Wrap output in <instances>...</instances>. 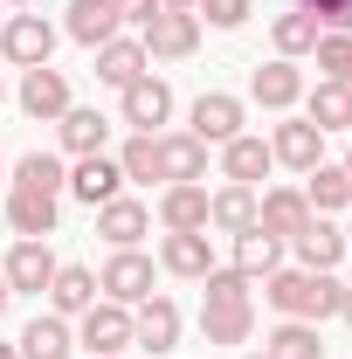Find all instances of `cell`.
<instances>
[{
	"mask_svg": "<svg viewBox=\"0 0 352 359\" xmlns=\"http://www.w3.org/2000/svg\"><path fill=\"white\" fill-rule=\"evenodd\" d=\"M111 7H118V28L132 21L138 35H145V28H152V14H159V0H111Z\"/></svg>",
	"mask_w": 352,
	"mask_h": 359,
	"instance_id": "obj_40",
	"label": "cell"
},
{
	"mask_svg": "<svg viewBox=\"0 0 352 359\" xmlns=\"http://www.w3.org/2000/svg\"><path fill=\"white\" fill-rule=\"evenodd\" d=\"M0 359H21V353H14V346H0Z\"/></svg>",
	"mask_w": 352,
	"mask_h": 359,
	"instance_id": "obj_44",
	"label": "cell"
},
{
	"mask_svg": "<svg viewBox=\"0 0 352 359\" xmlns=\"http://www.w3.org/2000/svg\"><path fill=\"white\" fill-rule=\"evenodd\" d=\"M97 290L111 297V304H145L152 297V256H138V249H111V263L97 269Z\"/></svg>",
	"mask_w": 352,
	"mask_h": 359,
	"instance_id": "obj_2",
	"label": "cell"
},
{
	"mask_svg": "<svg viewBox=\"0 0 352 359\" xmlns=\"http://www.w3.org/2000/svg\"><path fill=\"white\" fill-rule=\"evenodd\" d=\"M14 187H28V194H62V187H69V173H62V159H55V152H21Z\"/></svg>",
	"mask_w": 352,
	"mask_h": 359,
	"instance_id": "obj_34",
	"label": "cell"
},
{
	"mask_svg": "<svg viewBox=\"0 0 352 359\" xmlns=\"http://www.w3.org/2000/svg\"><path fill=\"white\" fill-rule=\"evenodd\" d=\"M304 14H318V28H332V35H352V0H297Z\"/></svg>",
	"mask_w": 352,
	"mask_h": 359,
	"instance_id": "obj_39",
	"label": "cell"
},
{
	"mask_svg": "<svg viewBox=\"0 0 352 359\" xmlns=\"http://www.w3.org/2000/svg\"><path fill=\"white\" fill-rule=\"evenodd\" d=\"M132 346H145V353H173L180 346V304L173 297H145V304H132Z\"/></svg>",
	"mask_w": 352,
	"mask_h": 359,
	"instance_id": "obj_7",
	"label": "cell"
},
{
	"mask_svg": "<svg viewBox=\"0 0 352 359\" xmlns=\"http://www.w3.org/2000/svg\"><path fill=\"white\" fill-rule=\"evenodd\" d=\"M208 304H249V276L242 269H208Z\"/></svg>",
	"mask_w": 352,
	"mask_h": 359,
	"instance_id": "obj_37",
	"label": "cell"
},
{
	"mask_svg": "<svg viewBox=\"0 0 352 359\" xmlns=\"http://www.w3.org/2000/svg\"><path fill=\"white\" fill-rule=\"evenodd\" d=\"M208 228H221V235L256 228V187H221V194H208Z\"/></svg>",
	"mask_w": 352,
	"mask_h": 359,
	"instance_id": "obj_26",
	"label": "cell"
},
{
	"mask_svg": "<svg viewBox=\"0 0 352 359\" xmlns=\"http://www.w3.org/2000/svg\"><path fill=\"white\" fill-rule=\"evenodd\" d=\"M90 304H97V269H83V263H55L48 311H55V318H83Z\"/></svg>",
	"mask_w": 352,
	"mask_h": 359,
	"instance_id": "obj_15",
	"label": "cell"
},
{
	"mask_svg": "<svg viewBox=\"0 0 352 359\" xmlns=\"http://www.w3.org/2000/svg\"><path fill=\"white\" fill-rule=\"evenodd\" d=\"M249 90H256V104H263V111H290V104L304 97V76H297V62H290V55H276V62H263V69L249 76Z\"/></svg>",
	"mask_w": 352,
	"mask_h": 359,
	"instance_id": "obj_18",
	"label": "cell"
},
{
	"mask_svg": "<svg viewBox=\"0 0 352 359\" xmlns=\"http://www.w3.org/2000/svg\"><path fill=\"white\" fill-rule=\"evenodd\" d=\"M7 222H14L21 242H48L55 222H62V208H55V194H28V187H14V194H7Z\"/></svg>",
	"mask_w": 352,
	"mask_h": 359,
	"instance_id": "obj_9",
	"label": "cell"
},
{
	"mask_svg": "<svg viewBox=\"0 0 352 359\" xmlns=\"http://www.w3.org/2000/svg\"><path fill=\"white\" fill-rule=\"evenodd\" d=\"M14 353H21V359H69V353H76V339H69V325H62V318L48 311V318H35V325L21 332V346H14Z\"/></svg>",
	"mask_w": 352,
	"mask_h": 359,
	"instance_id": "obj_30",
	"label": "cell"
},
{
	"mask_svg": "<svg viewBox=\"0 0 352 359\" xmlns=\"http://www.w3.org/2000/svg\"><path fill=\"white\" fill-rule=\"evenodd\" d=\"M159 222H166V235H194V228H208V187H201V180L166 187V194H159Z\"/></svg>",
	"mask_w": 352,
	"mask_h": 359,
	"instance_id": "obj_14",
	"label": "cell"
},
{
	"mask_svg": "<svg viewBox=\"0 0 352 359\" xmlns=\"http://www.w3.org/2000/svg\"><path fill=\"white\" fill-rule=\"evenodd\" d=\"M269 159H283V166L311 173V166L325 159V132H318L311 118H290V125H276V138H269Z\"/></svg>",
	"mask_w": 352,
	"mask_h": 359,
	"instance_id": "obj_16",
	"label": "cell"
},
{
	"mask_svg": "<svg viewBox=\"0 0 352 359\" xmlns=\"http://www.w3.org/2000/svg\"><path fill=\"white\" fill-rule=\"evenodd\" d=\"M0 276H7V290H35L42 297L55 283V249L48 242H14V256L0 263Z\"/></svg>",
	"mask_w": 352,
	"mask_h": 359,
	"instance_id": "obj_11",
	"label": "cell"
},
{
	"mask_svg": "<svg viewBox=\"0 0 352 359\" xmlns=\"http://www.w3.org/2000/svg\"><path fill=\"white\" fill-rule=\"evenodd\" d=\"M118 166H125V180H159V138L138 132L125 152H118Z\"/></svg>",
	"mask_w": 352,
	"mask_h": 359,
	"instance_id": "obj_35",
	"label": "cell"
},
{
	"mask_svg": "<svg viewBox=\"0 0 352 359\" xmlns=\"http://www.w3.org/2000/svg\"><path fill=\"white\" fill-rule=\"evenodd\" d=\"M166 118H173V90L159 83V76L125 83V125H132V132H159Z\"/></svg>",
	"mask_w": 352,
	"mask_h": 359,
	"instance_id": "obj_13",
	"label": "cell"
},
{
	"mask_svg": "<svg viewBox=\"0 0 352 359\" xmlns=\"http://www.w3.org/2000/svg\"><path fill=\"white\" fill-rule=\"evenodd\" d=\"M311 55H318V69H325L332 83H346V69H352V35H332V28H325Z\"/></svg>",
	"mask_w": 352,
	"mask_h": 359,
	"instance_id": "obj_36",
	"label": "cell"
},
{
	"mask_svg": "<svg viewBox=\"0 0 352 359\" xmlns=\"http://www.w3.org/2000/svg\"><path fill=\"white\" fill-rule=\"evenodd\" d=\"M48 48H55L48 14H14V21H0V55H7L14 69H42Z\"/></svg>",
	"mask_w": 352,
	"mask_h": 359,
	"instance_id": "obj_3",
	"label": "cell"
},
{
	"mask_svg": "<svg viewBox=\"0 0 352 359\" xmlns=\"http://www.w3.org/2000/svg\"><path fill=\"white\" fill-rule=\"evenodd\" d=\"M194 14H201V21H208V28H242V21H249V14H256V7H249V0H201V7H194Z\"/></svg>",
	"mask_w": 352,
	"mask_h": 359,
	"instance_id": "obj_38",
	"label": "cell"
},
{
	"mask_svg": "<svg viewBox=\"0 0 352 359\" xmlns=\"http://www.w3.org/2000/svg\"><path fill=\"white\" fill-rule=\"evenodd\" d=\"M69 42H83V48H104L111 35H118V7L111 0H69Z\"/></svg>",
	"mask_w": 352,
	"mask_h": 359,
	"instance_id": "obj_24",
	"label": "cell"
},
{
	"mask_svg": "<svg viewBox=\"0 0 352 359\" xmlns=\"http://www.w3.org/2000/svg\"><path fill=\"white\" fill-rule=\"evenodd\" d=\"M346 83H352V69H346Z\"/></svg>",
	"mask_w": 352,
	"mask_h": 359,
	"instance_id": "obj_48",
	"label": "cell"
},
{
	"mask_svg": "<svg viewBox=\"0 0 352 359\" xmlns=\"http://www.w3.org/2000/svg\"><path fill=\"white\" fill-rule=\"evenodd\" d=\"M76 339L90 346V359L125 353V346H132V311H125V304H111V297H97V304L83 311V332H76Z\"/></svg>",
	"mask_w": 352,
	"mask_h": 359,
	"instance_id": "obj_5",
	"label": "cell"
},
{
	"mask_svg": "<svg viewBox=\"0 0 352 359\" xmlns=\"http://www.w3.org/2000/svg\"><path fill=\"white\" fill-rule=\"evenodd\" d=\"M187 132L201 138V145H228V138H242V97H228V90L194 97V125H187Z\"/></svg>",
	"mask_w": 352,
	"mask_h": 359,
	"instance_id": "obj_8",
	"label": "cell"
},
{
	"mask_svg": "<svg viewBox=\"0 0 352 359\" xmlns=\"http://www.w3.org/2000/svg\"><path fill=\"white\" fill-rule=\"evenodd\" d=\"M7 297H14V290H7V276H0V311H7Z\"/></svg>",
	"mask_w": 352,
	"mask_h": 359,
	"instance_id": "obj_43",
	"label": "cell"
},
{
	"mask_svg": "<svg viewBox=\"0 0 352 359\" xmlns=\"http://www.w3.org/2000/svg\"><path fill=\"white\" fill-rule=\"evenodd\" d=\"M304 180H311V187H304L311 208H325V215H332V208H352V173H346V166H325V159H318Z\"/></svg>",
	"mask_w": 352,
	"mask_h": 359,
	"instance_id": "obj_33",
	"label": "cell"
},
{
	"mask_svg": "<svg viewBox=\"0 0 352 359\" xmlns=\"http://www.w3.org/2000/svg\"><path fill=\"white\" fill-rule=\"evenodd\" d=\"M0 7H28V0H0Z\"/></svg>",
	"mask_w": 352,
	"mask_h": 359,
	"instance_id": "obj_45",
	"label": "cell"
},
{
	"mask_svg": "<svg viewBox=\"0 0 352 359\" xmlns=\"http://www.w3.org/2000/svg\"><path fill=\"white\" fill-rule=\"evenodd\" d=\"M263 359H325V339H318V325H304V318H283L263 339Z\"/></svg>",
	"mask_w": 352,
	"mask_h": 359,
	"instance_id": "obj_27",
	"label": "cell"
},
{
	"mask_svg": "<svg viewBox=\"0 0 352 359\" xmlns=\"http://www.w3.org/2000/svg\"><path fill=\"white\" fill-rule=\"evenodd\" d=\"M269 35H276V55H290V62H297V55H311V48H318V35H325V28H318V14L290 7V14H276V28H269Z\"/></svg>",
	"mask_w": 352,
	"mask_h": 359,
	"instance_id": "obj_32",
	"label": "cell"
},
{
	"mask_svg": "<svg viewBox=\"0 0 352 359\" xmlns=\"http://www.w3.org/2000/svg\"><path fill=\"white\" fill-rule=\"evenodd\" d=\"M159 7H187V14H194V7H201V0H159Z\"/></svg>",
	"mask_w": 352,
	"mask_h": 359,
	"instance_id": "obj_42",
	"label": "cell"
},
{
	"mask_svg": "<svg viewBox=\"0 0 352 359\" xmlns=\"http://www.w3.org/2000/svg\"><path fill=\"white\" fill-rule=\"evenodd\" d=\"M339 276L332 269H269L263 276V297L276 304L283 318H304V325H325V318L339 311Z\"/></svg>",
	"mask_w": 352,
	"mask_h": 359,
	"instance_id": "obj_1",
	"label": "cell"
},
{
	"mask_svg": "<svg viewBox=\"0 0 352 359\" xmlns=\"http://www.w3.org/2000/svg\"><path fill=\"white\" fill-rule=\"evenodd\" d=\"M118 187H125V166L118 159H104V152H90L69 166V194L83 201V208H104V201H118Z\"/></svg>",
	"mask_w": 352,
	"mask_h": 359,
	"instance_id": "obj_10",
	"label": "cell"
},
{
	"mask_svg": "<svg viewBox=\"0 0 352 359\" xmlns=\"http://www.w3.org/2000/svg\"><path fill=\"white\" fill-rule=\"evenodd\" d=\"M159 263L173 269V276H187V283H201V276L215 269V242H208V228H194V235H166Z\"/></svg>",
	"mask_w": 352,
	"mask_h": 359,
	"instance_id": "obj_20",
	"label": "cell"
},
{
	"mask_svg": "<svg viewBox=\"0 0 352 359\" xmlns=\"http://www.w3.org/2000/svg\"><path fill=\"white\" fill-rule=\"evenodd\" d=\"M145 42H125V35H111V42L97 48V83H111V90H125V83H138L145 76Z\"/></svg>",
	"mask_w": 352,
	"mask_h": 359,
	"instance_id": "obj_21",
	"label": "cell"
},
{
	"mask_svg": "<svg viewBox=\"0 0 352 359\" xmlns=\"http://www.w3.org/2000/svg\"><path fill=\"white\" fill-rule=\"evenodd\" d=\"M228 242H235V263H228V269H242L249 283L269 276V269H283V242H276L269 228H242V235H228Z\"/></svg>",
	"mask_w": 352,
	"mask_h": 359,
	"instance_id": "obj_23",
	"label": "cell"
},
{
	"mask_svg": "<svg viewBox=\"0 0 352 359\" xmlns=\"http://www.w3.org/2000/svg\"><path fill=\"white\" fill-rule=\"evenodd\" d=\"M290 249H297V269H332L339 256H346V235H339L332 222H318V215H311V228L290 242Z\"/></svg>",
	"mask_w": 352,
	"mask_h": 359,
	"instance_id": "obj_28",
	"label": "cell"
},
{
	"mask_svg": "<svg viewBox=\"0 0 352 359\" xmlns=\"http://www.w3.org/2000/svg\"><path fill=\"white\" fill-rule=\"evenodd\" d=\"M145 228H152V208H145V201H125V194H118V201L97 208V235H104L111 249H138Z\"/></svg>",
	"mask_w": 352,
	"mask_h": 359,
	"instance_id": "obj_17",
	"label": "cell"
},
{
	"mask_svg": "<svg viewBox=\"0 0 352 359\" xmlns=\"http://www.w3.org/2000/svg\"><path fill=\"white\" fill-rule=\"evenodd\" d=\"M311 125L318 132H352V83H325L311 90Z\"/></svg>",
	"mask_w": 352,
	"mask_h": 359,
	"instance_id": "obj_31",
	"label": "cell"
},
{
	"mask_svg": "<svg viewBox=\"0 0 352 359\" xmlns=\"http://www.w3.org/2000/svg\"><path fill=\"white\" fill-rule=\"evenodd\" d=\"M256 228H269L276 242H297L311 228V201H304V187H269L263 201H256Z\"/></svg>",
	"mask_w": 352,
	"mask_h": 359,
	"instance_id": "obj_6",
	"label": "cell"
},
{
	"mask_svg": "<svg viewBox=\"0 0 352 359\" xmlns=\"http://www.w3.org/2000/svg\"><path fill=\"white\" fill-rule=\"evenodd\" d=\"M0 97H7V83H0Z\"/></svg>",
	"mask_w": 352,
	"mask_h": 359,
	"instance_id": "obj_47",
	"label": "cell"
},
{
	"mask_svg": "<svg viewBox=\"0 0 352 359\" xmlns=\"http://www.w3.org/2000/svg\"><path fill=\"white\" fill-rule=\"evenodd\" d=\"M249 359H263V353H249Z\"/></svg>",
	"mask_w": 352,
	"mask_h": 359,
	"instance_id": "obj_49",
	"label": "cell"
},
{
	"mask_svg": "<svg viewBox=\"0 0 352 359\" xmlns=\"http://www.w3.org/2000/svg\"><path fill=\"white\" fill-rule=\"evenodd\" d=\"M159 180H166V187H180V180H208V145H201L194 132L159 138Z\"/></svg>",
	"mask_w": 352,
	"mask_h": 359,
	"instance_id": "obj_19",
	"label": "cell"
},
{
	"mask_svg": "<svg viewBox=\"0 0 352 359\" xmlns=\"http://www.w3.org/2000/svg\"><path fill=\"white\" fill-rule=\"evenodd\" d=\"M111 359H125V353H111Z\"/></svg>",
	"mask_w": 352,
	"mask_h": 359,
	"instance_id": "obj_50",
	"label": "cell"
},
{
	"mask_svg": "<svg viewBox=\"0 0 352 359\" xmlns=\"http://www.w3.org/2000/svg\"><path fill=\"white\" fill-rule=\"evenodd\" d=\"M201 332H208V346H242L256 332V311L249 304H201Z\"/></svg>",
	"mask_w": 352,
	"mask_h": 359,
	"instance_id": "obj_29",
	"label": "cell"
},
{
	"mask_svg": "<svg viewBox=\"0 0 352 359\" xmlns=\"http://www.w3.org/2000/svg\"><path fill=\"white\" fill-rule=\"evenodd\" d=\"M21 111H28V118H42V125H55V118H62V111H69V76H62V69H28V76H21Z\"/></svg>",
	"mask_w": 352,
	"mask_h": 359,
	"instance_id": "obj_12",
	"label": "cell"
},
{
	"mask_svg": "<svg viewBox=\"0 0 352 359\" xmlns=\"http://www.w3.org/2000/svg\"><path fill=\"white\" fill-rule=\"evenodd\" d=\"M138 42H145V55H159V62H180V55L201 48V14H187V7H159L152 28H145Z\"/></svg>",
	"mask_w": 352,
	"mask_h": 359,
	"instance_id": "obj_4",
	"label": "cell"
},
{
	"mask_svg": "<svg viewBox=\"0 0 352 359\" xmlns=\"http://www.w3.org/2000/svg\"><path fill=\"white\" fill-rule=\"evenodd\" d=\"M269 166H276V159H269V145H263V138H249V132L221 145V173H228V187H256Z\"/></svg>",
	"mask_w": 352,
	"mask_h": 359,
	"instance_id": "obj_25",
	"label": "cell"
},
{
	"mask_svg": "<svg viewBox=\"0 0 352 359\" xmlns=\"http://www.w3.org/2000/svg\"><path fill=\"white\" fill-rule=\"evenodd\" d=\"M346 173H352V152H346Z\"/></svg>",
	"mask_w": 352,
	"mask_h": 359,
	"instance_id": "obj_46",
	"label": "cell"
},
{
	"mask_svg": "<svg viewBox=\"0 0 352 359\" xmlns=\"http://www.w3.org/2000/svg\"><path fill=\"white\" fill-rule=\"evenodd\" d=\"M339 318H346V325H352V290H339Z\"/></svg>",
	"mask_w": 352,
	"mask_h": 359,
	"instance_id": "obj_41",
	"label": "cell"
},
{
	"mask_svg": "<svg viewBox=\"0 0 352 359\" xmlns=\"http://www.w3.org/2000/svg\"><path fill=\"white\" fill-rule=\"evenodd\" d=\"M55 132H62V152L90 159V152H104V138H111V118H104V111H83V104H69V111L55 118Z\"/></svg>",
	"mask_w": 352,
	"mask_h": 359,
	"instance_id": "obj_22",
	"label": "cell"
}]
</instances>
